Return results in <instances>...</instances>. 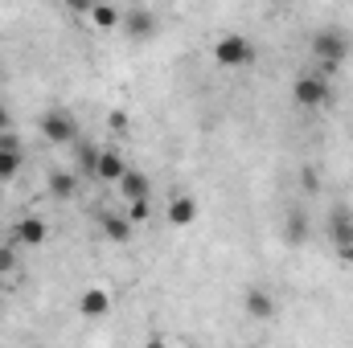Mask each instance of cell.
I'll return each mask as SVG.
<instances>
[{"label": "cell", "mask_w": 353, "mask_h": 348, "mask_svg": "<svg viewBox=\"0 0 353 348\" xmlns=\"http://www.w3.org/2000/svg\"><path fill=\"white\" fill-rule=\"evenodd\" d=\"M214 62L226 66V70H243V66L255 62V45H251L243 33H226V37L214 41Z\"/></svg>", "instance_id": "6da1fadb"}, {"label": "cell", "mask_w": 353, "mask_h": 348, "mask_svg": "<svg viewBox=\"0 0 353 348\" xmlns=\"http://www.w3.org/2000/svg\"><path fill=\"white\" fill-rule=\"evenodd\" d=\"M292 98H296V107H325V102L333 98V87H329L316 70H308V74H300V78H296Z\"/></svg>", "instance_id": "7a4b0ae2"}, {"label": "cell", "mask_w": 353, "mask_h": 348, "mask_svg": "<svg viewBox=\"0 0 353 348\" xmlns=\"http://www.w3.org/2000/svg\"><path fill=\"white\" fill-rule=\"evenodd\" d=\"M345 54H350V41H345L341 29H321V33L312 37V58H316V62H333V66H341Z\"/></svg>", "instance_id": "3957f363"}, {"label": "cell", "mask_w": 353, "mask_h": 348, "mask_svg": "<svg viewBox=\"0 0 353 348\" xmlns=\"http://www.w3.org/2000/svg\"><path fill=\"white\" fill-rule=\"evenodd\" d=\"M41 135L50 144H79V123L66 111H46L41 115Z\"/></svg>", "instance_id": "277c9868"}, {"label": "cell", "mask_w": 353, "mask_h": 348, "mask_svg": "<svg viewBox=\"0 0 353 348\" xmlns=\"http://www.w3.org/2000/svg\"><path fill=\"white\" fill-rule=\"evenodd\" d=\"M128 37H136V41H148V37H157V12L152 8H144V4H136V8H128L123 12V25H119Z\"/></svg>", "instance_id": "5b68a950"}, {"label": "cell", "mask_w": 353, "mask_h": 348, "mask_svg": "<svg viewBox=\"0 0 353 348\" xmlns=\"http://www.w3.org/2000/svg\"><path fill=\"white\" fill-rule=\"evenodd\" d=\"M79 316L83 320H103V316H111V291H103V287H90L79 295Z\"/></svg>", "instance_id": "8992f818"}, {"label": "cell", "mask_w": 353, "mask_h": 348, "mask_svg": "<svg viewBox=\"0 0 353 348\" xmlns=\"http://www.w3.org/2000/svg\"><path fill=\"white\" fill-rule=\"evenodd\" d=\"M243 307H247V316H251V320H275V312H279L275 295L263 291V287H251V291L243 295Z\"/></svg>", "instance_id": "52a82bcc"}, {"label": "cell", "mask_w": 353, "mask_h": 348, "mask_svg": "<svg viewBox=\"0 0 353 348\" xmlns=\"http://www.w3.org/2000/svg\"><path fill=\"white\" fill-rule=\"evenodd\" d=\"M193 221H197V201L189 193H173V201H169V226L173 230H189Z\"/></svg>", "instance_id": "ba28073f"}, {"label": "cell", "mask_w": 353, "mask_h": 348, "mask_svg": "<svg viewBox=\"0 0 353 348\" xmlns=\"http://www.w3.org/2000/svg\"><path fill=\"white\" fill-rule=\"evenodd\" d=\"M12 238H17L21 246H46V238H50V226H46L41 217H21V221L12 226Z\"/></svg>", "instance_id": "9c48e42d"}, {"label": "cell", "mask_w": 353, "mask_h": 348, "mask_svg": "<svg viewBox=\"0 0 353 348\" xmlns=\"http://www.w3.org/2000/svg\"><path fill=\"white\" fill-rule=\"evenodd\" d=\"M128 176V160L115 152V148H107L103 156H99V173H94V180H103V184H119Z\"/></svg>", "instance_id": "30bf717a"}, {"label": "cell", "mask_w": 353, "mask_h": 348, "mask_svg": "<svg viewBox=\"0 0 353 348\" xmlns=\"http://www.w3.org/2000/svg\"><path fill=\"white\" fill-rule=\"evenodd\" d=\"M115 188H119V197L132 205V201H148V193H152V180H148L144 173H136V168H128V176H123Z\"/></svg>", "instance_id": "8fae6325"}, {"label": "cell", "mask_w": 353, "mask_h": 348, "mask_svg": "<svg viewBox=\"0 0 353 348\" xmlns=\"http://www.w3.org/2000/svg\"><path fill=\"white\" fill-rule=\"evenodd\" d=\"M90 25L99 29V33H111V29H119L123 25V8H115V4H90Z\"/></svg>", "instance_id": "7c38bea8"}, {"label": "cell", "mask_w": 353, "mask_h": 348, "mask_svg": "<svg viewBox=\"0 0 353 348\" xmlns=\"http://www.w3.org/2000/svg\"><path fill=\"white\" fill-rule=\"evenodd\" d=\"M46 188H50V197H54V201H70V197H74V188H79V173L58 168V173H50Z\"/></svg>", "instance_id": "4fadbf2b"}, {"label": "cell", "mask_w": 353, "mask_h": 348, "mask_svg": "<svg viewBox=\"0 0 353 348\" xmlns=\"http://www.w3.org/2000/svg\"><path fill=\"white\" fill-rule=\"evenodd\" d=\"M99 156H103V148H94L90 140H79V144H74V164H79V173L83 176L99 173Z\"/></svg>", "instance_id": "5bb4252c"}, {"label": "cell", "mask_w": 353, "mask_h": 348, "mask_svg": "<svg viewBox=\"0 0 353 348\" xmlns=\"http://www.w3.org/2000/svg\"><path fill=\"white\" fill-rule=\"evenodd\" d=\"M103 234H107L111 242H132L136 226L128 221V213H107V217H103Z\"/></svg>", "instance_id": "9a60e30c"}, {"label": "cell", "mask_w": 353, "mask_h": 348, "mask_svg": "<svg viewBox=\"0 0 353 348\" xmlns=\"http://www.w3.org/2000/svg\"><path fill=\"white\" fill-rule=\"evenodd\" d=\"M333 246L341 250V246H353V217L350 213H337L333 217Z\"/></svg>", "instance_id": "2e32d148"}, {"label": "cell", "mask_w": 353, "mask_h": 348, "mask_svg": "<svg viewBox=\"0 0 353 348\" xmlns=\"http://www.w3.org/2000/svg\"><path fill=\"white\" fill-rule=\"evenodd\" d=\"M21 160H25V152H0V180H12L21 173Z\"/></svg>", "instance_id": "e0dca14e"}, {"label": "cell", "mask_w": 353, "mask_h": 348, "mask_svg": "<svg viewBox=\"0 0 353 348\" xmlns=\"http://www.w3.org/2000/svg\"><path fill=\"white\" fill-rule=\"evenodd\" d=\"M148 217H152V201H132L128 205V221L140 230V226H148Z\"/></svg>", "instance_id": "ac0fdd59"}, {"label": "cell", "mask_w": 353, "mask_h": 348, "mask_svg": "<svg viewBox=\"0 0 353 348\" xmlns=\"http://www.w3.org/2000/svg\"><path fill=\"white\" fill-rule=\"evenodd\" d=\"M300 238H304V213L292 209L288 213V242H300Z\"/></svg>", "instance_id": "d6986e66"}, {"label": "cell", "mask_w": 353, "mask_h": 348, "mask_svg": "<svg viewBox=\"0 0 353 348\" xmlns=\"http://www.w3.org/2000/svg\"><path fill=\"white\" fill-rule=\"evenodd\" d=\"M0 152H21V135L17 131H0Z\"/></svg>", "instance_id": "ffe728a7"}, {"label": "cell", "mask_w": 353, "mask_h": 348, "mask_svg": "<svg viewBox=\"0 0 353 348\" xmlns=\"http://www.w3.org/2000/svg\"><path fill=\"white\" fill-rule=\"evenodd\" d=\"M300 184H304L308 193H316V188H321V173H316V168H304V173H300Z\"/></svg>", "instance_id": "44dd1931"}, {"label": "cell", "mask_w": 353, "mask_h": 348, "mask_svg": "<svg viewBox=\"0 0 353 348\" xmlns=\"http://www.w3.org/2000/svg\"><path fill=\"white\" fill-rule=\"evenodd\" d=\"M12 266H17V254L8 246H0V274H12Z\"/></svg>", "instance_id": "7402d4cb"}, {"label": "cell", "mask_w": 353, "mask_h": 348, "mask_svg": "<svg viewBox=\"0 0 353 348\" xmlns=\"http://www.w3.org/2000/svg\"><path fill=\"white\" fill-rule=\"evenodd\" d=\"M107 127H111V131H128V115H123V111H111V115H107Z\"/></svg>", "instance_id": "603a6c76"}, {"label": "cell", "mask_w": 353, "mask_h": 348, "mask_svg": "<svg viewBox=\"0 0 353 348\" xmlns=\"http://www.w3.org/2000/svg\"><path fill=\"white\" fill-rule=\"evenodd\" d=\"M337 262H341V266H353V246H341V250H337Z\"/></svg>", "instance_id": "cb8c5ba5"}, {"label": "cell", "mask_w": 353, "mask_h": 348, "mask_svg": "<svg viewBox=\"0 0 353 348\" xmlns=\"http://www.w3.org/2000/svg\"><path fill=\"white\" fill-rule=\"evenodd\" d=\"M0 131H12V115H8L4 107H0Z\"/></svg>", "instance_id": "d4e9b609"}, {"label": "cell", "mask_w": 353, "mask_h": 348, "mask_svg": "<svg viewBox=\"0 0 353 348\" xmlns=\"http://www.w3.org/2000/svg\"><path fill=\"white\" fill-rule=\"evenodd\" d=\"M144 348H169V345H165L161 336H152V340H144Z\"/></svg>", "instance_id": "484cf974"}, {"label": "cell", "mask_w": 353, "mask_h": 348, "mask_svg": "<svg viewBox=\"0 0 353 348\" xmlns=\"http://www.w3.org/2000/svg\"><path fill=\"white\" fill-rule=\"evenodd\" d=\"M243 348H263V345H243Z\"/></svg>", "instance_id": "4316f807"}]
</instances>
